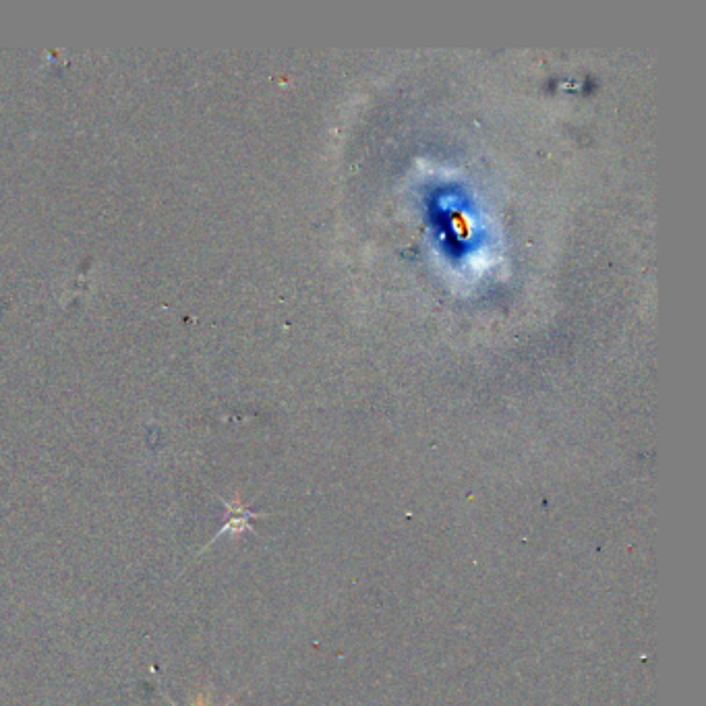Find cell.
<instances>
[{"label": "cell", "mask_w": 706, "mask_h": 706, "mask_svg": "<svg viewBox=\"0 0 706 706\" xmlns=\"http://www.w3.org/2000/svg\"><path fill=\"white\" fill-rule=\"evenodd\" d=\"M220 502L226 506V522L224 526L220 528V531L214 535V539H210V543L205 545L199 555H203L205 551H208L220 537L224 535H232V537H241L243 533L251 531L253 533V526H251V520L255 518H266L268 514H259V512H251L245 504H243V499H241V493H234V499L232 502H226L224 497H218Z\"/></svg>", "instance_id": "cell-1"}, {"label": "cell", "mask_w": 706, "mask_h": 706, "mask_svg": "<svg viewBox=\"0 0 706 706\" xmlns=\"http://www.w3.org/2000/svg\"><path fill=\"white\" fill-rule=\"evenodd\" d=\"M162 694L166 696V700H168L172 706H181V704H176V702H174V700H172L166 692H162ZM230 704H232V700H228L224 706H230ZM193 706H210V694H208V692H205V694H199V696L195 698V704H193Z\"/></svg>", "instance_id": "cell-2"}]
</instances>
